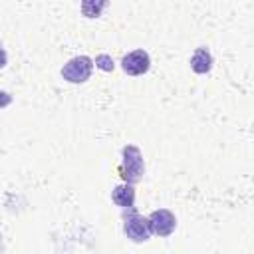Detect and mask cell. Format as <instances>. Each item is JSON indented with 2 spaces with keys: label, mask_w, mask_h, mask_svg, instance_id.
I'll return each mask as SVG.
<instances>
[{
  "label": "cell",
  "mask_w": 254,
  "mask_h": 254,
  "mask_svg": "<svg viewBox=\"0 0 254 254\" xmlns=\"http://www.w3.org/2000/svg\"><path fill=\"white\" fill-rule=\"evenodd\" d=\"M145 173V163L143 155L135 145H127L121 151V165H119V175L125 183H139Z\"/></svg>",
  "instance_id": "cell-1"
},
{
  "label": "cell",
  "mask_w": 254,
  "mask_h": 254,
  "mask_svg": "<svg viewBox=\"0 0 254 254\" xmlns=\"http://www.w3.org/2000/svg\"><path fill=\"white\" fill-rule=\"evenodd\" d=\"M123 234L131 240V242H147L151 232L149 226V218L141 216L135 212V208H127L125 216H123Z\"/></svg>",
  "instance_id": "cell-2"
},
{
  "label": "cell",
  "mask_w": 254,
  "mask_h": 254,
  "mask_svg": "<svg viewBox=\"0 0 254 254\" xmlns=\"http://www.w3.org/2000/svg\"><path fill=\"white\" fill-rule=\"evenodd\" d=\"M93 60L89 56H75L67 60L62 67V77L69 83H85L91 77Z\"/></svg>",
  "instance_id": "cell-3"
},
{
  "label": "cell",
  "mask_w": 254,
  "mask_h": 254,
  "mask_svg": "<svg viewBox=\"0 0 254 254\" xmlns=\"http://www.w3.org/2000/svg\"><path fill=\"white\" fill-rule=\"evenodd\" d=\"M149 226H151V232L165 238V236H171L177 228V216L167 210V208H159V210H153L149 216Z\"/></svg>",
  "instance_id": "cell-4"
},
{
  "label": "cell",
  "mask_w": 254,
  "mask_h": 254,
  "mask_svg": "<svg viewBox=\"0 0 254 254\" xmlns=\"http://www.w3.org/2000/svg\"><path fill=\"white\" fill-rule=\"evenodd\" d=\"M151 67V58L145 50H133L121 58V69L127 75H143Z\"/></svg>",
  "instance_id": "cell-5"
},
{
  "label": "cell",
  "mask_w": 254,
  "mask_h": 254,
  "mask_svg": "<svg viewBox=\"0 0 254 254\" xmlns=\"http://www.w3.org/2000/svg\"><path fill=\"white\" fill-rule=\"evenodd\" d=\"M111 200L117 206H121L123 210L133 208V204H135V187H133V183H121V185H117L113 189V192H111Z\"/></svg>",
  "instance_id": "cell-6"
},
{
  "label": "cell",
  "mask_w": 254,
  "mask_h": 254,
  "mask_svg": "<svg viewBox=\"0 0 254 254\" xmlns=\"http://www.w3.org/2000/svg\"><path fill=\"white\" fill-rule=\"evenodd\" d=\"M190 69L194 73H208L212 69V56L206 48H196L194 54L190 56Z\"/></svg>",
  "instance_id": "cell-7"
},
{
  "label": "cell",
  "mask_w": 254,
  "mask_h": 254,
  "mask_svg": "<svg viewBox=\"0 0 254 254\" xmlns=\"http://www.w3.org/2000/svg\"><path fill=\"white\" fill-rule=\"evenodd\" d=\"M107 4L109 0H81V12L85 18H99Z\"/></svg>",
  "instance_id": "cell-8"
},
{
  "label": "cell",
  "mask_w": 254,
  "mask_h": 254,
  "mask_svg": "<svg viewBox=\"0 0 254 254\" xmlns=\"http://www.w3.org/2000/svg\"><path fill=\"white\" fill-rule=\"evenodd\" d=\"M95 65H97L99 69H103V71H111V69H113V60H111V56H107V54H99V56L95 58Z\"/></svg>",
  "instance_id": "cell-9"
}]
</instances>
